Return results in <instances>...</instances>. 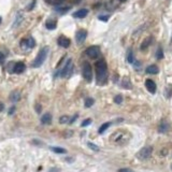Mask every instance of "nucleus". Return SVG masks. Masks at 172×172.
<instances>
[{
    "mask_svg": "<svg viewBox=\"0 0 172 172\" xmlns=\"http://www.w3.org/2000/svg\"><path fill=\"white\" fill-rule=\"evenodd\" d=\"M108 79V66L106 60L100 59L96 62V82L98 85H104Z\"/></svg>",
    "mask_w": 172,
    "mask_h": 172,
    "instance_id": "nucleus-1",
    "label": "nucleus"
},
{
    "mask_svg": "<svg viewBox=\"0 0 172 172\" xmlns=\"http://www.w3.org/2000/svg\"><path fill=\"white\" fill-rule=\"evenodd\" d=\"M47 53H49V47H43L40 50V52L38 53L36 59L32 62V67L34 68H39L43 65V62L45 61L46 57H47Z\"/></svg>",
    "mask_w": 172,
    "mask_h": 172,
    "instance_id": "nucleus-2",
    "label": "nucleus"
},
{
    "mask_svg": "<svg viewBox=\"0 0 172 172\" xmlns=\"http://www.w3.org/2000/svg\"><path fill=\"white\" fill-rule=\"evenodd\" d=\"M153 153V147L152 146H144V147H142L140 151H139V153L137 154V157L139 159H141V160H145L147 158L151 157Z\"/></svg>",
    "mask_w": 172,
    "mask_h": 172,
    "instance_id": "nucleus-3",
    "label": "nucleus"
},
{
    "mask_svg": "<svg viewBox=\"0 0 172 172\" xmlns=\"http://www.w3.org/2000/svg\"><path fill=\"white\" fill-rule=\"evenodd\" d=\"M82 74H83V77L87 81L88 83L92 82L93 70H92V66L89 65L88 62H84V64H83V67H82Z\"/></svg>",
    "mask_w": 172,
    "mask_h": 172,
    "instance_id": "nucleus-4",
    "label": "nucleus"
},
{
    "mask_svg": "<svg viewBox=\"0 0 172 172\" xmlns=\"http://www.w3.org/2000/svg\"><path fill=\"white\" fill-rule=\"evenodd\" d=\"M72 70H73L72 60H71V59H69V60L67 61V64L65 65V67H64V69L61 70L60 77H69L71 74H72Z\"/></svg>",
    "mask_w": 172,
    "mask_h": 172,
    "instance_id": "nucleus-5",
    "label": "nucleus"
},
{
    "mask_svg": "<svg viewBox=\"0 0 172 172\" xmlns=\"http://www.w3.org/2000/svg\"><path fill=\"white\" fill-rule=\"evenodd\" d=\"M85 53L89 58L96 59L100 56V47L99 46H89Z\"/></svg>",
    "mask_w": 172,
    "mask_h": 172,
    "instance_id": "nucleus-6",
    "label": "nucleus"
},
{
    "mask_svg": "<svg viewBox=\"0 0 172 172\" xmlns=\"http://www.w3.org/2000/svg\"><path fill=\"white\" fill-rule=\"evenodd\" d=\"M36 45V41H34V38H27V39H24L21 41V47L23 49V50H28V49H32Z\"/></svg>",
    "mask_w": 172,
    "mask_h": 172,
    "instance_id": "nucleus-7",
    "label": "nucleus"
},
{
    "mask_svg": "<svg viewBox=\"0 0 172 172\" xmlns=\"http://www.w3.org/2000/svg\"><path fill=\"white\" fill-rule=\"evenodd\" d=\"M86 37H87V31L81 29L77 32L75 34V40H77V43L80 44V43H83L86 40Z\"/></svg>",
    "mask_w": 172,
    "mask_h": 172,
    "instance_id": "nucleus-8",
    "label": "nucleus"
},
{
    "mask_svg": "<svg viewBox=\"0 0 172 172\" xmlns=\"http://www.w3.org/2000/svg\"><path fill=\"white\" fill-rule=\"evenodd\" d=\"M57 43L58 45L61 46V47H65V49H68L70 44H71V41H70V39H68L67 37L65 36H60L57 40Z\"/></svg>",
    "mask_w": 172,
    "mask_h": 172,
    "instance_id": "nucleus-9",
    "label": "nucleus"
},
{
    "mask_svg": "<svg viewBox=\"0 0 172 172\" xmlns=\"http://www.w3.org/2000/svg\"><path fill=\"white\" fill-rule=\"evenodd\" d=\"M25 64L22 62V61H19V62H16L14 67H13V72L14 73H17V74H21V73H23L25 71Z\"/></svg>",
    "mask_w": 172,
    "mask_h": 172,
    "instance_id": "nucleus-10",
    "label": "nucleus"
},
{
    "mask_svg": "<svg viewBox=\"0 0 172 172\" xmlns=\"http://www.w3.org/2000/svg\"><path fill=\"white\" fill-rule=\"evenodd\" d=\"M145 87L151 94H155V92H156V84H155V82L152 80L145 81Z\"/></svg>",
    "mask_w": 172,
    "mask_h": 172,
    "instance_id": "nucleus-11",
    "label": "nucleus"
},
{
    "mask_svg": "<svg viewBox=\"0 0 172 172\" xmlns=\"http://www.w3.org/2000/svg\"><path fill=\"white\" fill-rule=\"evenodd\" d=\"M87 14H88L87 9H81V10H79V11L73 13V17H77V19H84Z\"/></svg>",
    "mask_w": 172,
    "mask_h": 172,
    "instance_id": "nucleus-12",
    "label": "nucleus"
},
{
    "mask_svg": "<svg viewBox=\"0 0 172 172\" xmlns=\"http://www.w3.org/2000/svg\"><path fill=\"white\" fill-rule=\"evenodd\" d=\"M169 124L166 121H162V122L160 123V125L158 126V131L159 132H161V134H166L167 131L169 130Z\"/></svg>",
    "mask_w": 172,
    "mask_h": 172,
    "instance_id": "nucleus-13",
    "label": "nucleus"
},
{
    "mask_svg": "<svg viewBox=\"0 0 172 172\" xmlns=\"http://www.w3.org/2000/svg\"><path fill=\"white\" fill-rule=\"evenodd\" d=\"M19 99H21V93L19 90H14V92L11 93L10 100H11L12 102H17V101H19Z\"/></svg>",
    "mask_w": 172,
    "mask_h": 172,
    "instance_id": "nucleus-14",
    "label": "nucleus"
},
{
    "mask_svg": "<svg viewBox=\"0 0 172 172\" xmlns=\"http://www.w3.org/2000/svg\"><path fill=\"white\" fill-rule=\"evenodd\" d=\"M51 122H52V115H51V113L43 114V116L41 117V123H42L43 125H49Z\"/></svg>",
    "mask_w": 172,
    "mask_h": 172,
    "instance_id": "nucleus-15",
    "label": "nucleus"
},
{
    "mask_svg": "<svg viewBox=\"0 0 172 172\" xmlns=\"http://www.w3.org/2000/svg\"><path fill=\"white\" fill-rule=\"evenodd\" d=\"M56 26H57L56 21H54V19H49V21H46L45 27L49 29V30H54V29H56Z\"/></svg>",
    "mask_w": 172,
    "mask_h": 172,
    "instance_id": "nucleus-16",
    "label": "nucleus"
},
{
    "mask_svg": "<svg viewBox=\"0 0 172 172\" xmlns=\"http://www.w3.org/2000/svg\"><path fill=\"white\" fill-rule=\"evenodd\" d=\"M158 71H159V69H158V67L155 65H151L146 68V72L149 73V74H157Z\"/></svg>",
    "mask_w": 172,
    "mask_h": 172,
    "instance_id": "nucleus-17",
    "label": "nucleus"
},
{
    "mask_svg": "<svg viewBox=\"0 0 172 172\" xmlns=\"http://www.w3.org/2000/svg\"><path fill=\"white\" fill-rule=\"evenodd\" d=\"M151 42H152V38H146L145 40L142 42L141 46H140V49H141L142 51H144L146 47H149V44H151Z\"/></svg>",
    "mask_w": 172,
    "mask_h": 172,
    "instance_id": "nucleus-18",
    "label": "nucleus"
},
{
    "mask_svg": "<svg viewBox=\"0 0 172 172\" xmlns=\"http://www.w3.org/2000/svg\"><path fill=\"white\" fill-rule=\"evenodd\" d=\"M51 149L57 154H66L67 153V149H62V147H56V146H53V147H51Z\"/></svg>",
    "mask_w": 172,
    "mask_h": 172,
    "instance_id": "nucleus-19",
    "label": "nucleus"
},
{
    "mask_svg": "<svg viewBox=\"0 0 172 172\" xmlns=\"http://www.w3.org/2000/svg\"><path fill=\"white\" fill-rule=\"evenodd\" d=\"M110 125H111V123H106V124H103L102 126L99 128V134H103V132L110 127Z\"/></svg>",
    "mask_w": 172,
    "mask_h": 172,
    "instance_id": "nucleus-20",
    "label": "nucleus"
},
{
    "mask_svg": "<svg viewBox=\"0 0 172 172\" xmlns=\"http://www.w3.org/2000/svg\"><path fill=\"white\" fill-rule=\"evenodd\" d=\"M123 86H124L125 88H127V89H129V88L131 87V83H130L129 80H128L127 77L123 79Z\"/></svg>",
    "mask_w": 172,
    "mask_h": 172,
    "instance_id": "nucleus-21",
    "label": "nucleus"
},
{
    "mask_svg": "<svg viewBox=\"0 0 172 172\" xmlns=\"http://www.w3.org/2000/svg\"><path fill=\"white\" fill-rule=\"evenodd\" d=\"M95 103V100L93 99V98H87V99L85 100V107L86 108H90Z\"/></svg>",
    "mask_w": 172,
    "mask_h": 172,
    "instance_id": "nucleus-22",
    "label": "nucleus"
},
{
    "mask_svg": "<svg viewBox=\"0 0 172 172\" xmlns=\"http://www.w3.org/2000/svg\"><path fill=\"white\" fill-rule=\"evenodd\" d=\"M87 146L89 149H92L93 151H95V152H98V151H99V146H97L96 144H94L93 142H87Z\"/></svg>",
    "mask_w": 172,
    "mask_h": 172,
    "instance_id": "nucleus-23",
    "label": "nucleus"
},
{
    "mask_svg": "<svg viewBox=\"0 0 172 172\" xmlns=\"http://www.w3.org/2000/svg\"><path fill=\"white\" fill-rule=\"evenodd\" d=\"M70 10V7H65V8H57L56 9V11L58 12V13H60V14H65V13H67V12Z\"/></svg>",
    "mask_w": 172,
    "mask_h": 172,
    "instance_id": "nucleus-24",
    "label": "nucleus"
},
{
    "mask_svg": "<svg viewBox=\"0 0 172 172\" xmlns=\"http://www.w3.org/2000/svg\"><path fill=\"white\" fill-rule=\"evenodd\" d=\"M127 60L129 64H134V53L129 51V53H128V57H127Z\"/></svg>",
    "mask_w": 172,
    "mask_h": 172,
    "instance_id": "nucleus-25",
    "label": "nucleus"
},
{
    "mask_svg": "<svg viewBox=\"0 0 172 172\" xmlns=\"http://www.w3.org/2000/svg\"><path fill=\"white\" fill-rule=\"evenodd\" d=\"M156 58L157 59H161V58H164V52H162V50H161L160 47H159L156 52Z\"/></svg>",
    "mask_w": 172,
    "mask_h": 172,
    "instance_id": "nucleus-26",
    "label": "nucleus"
},
{
    "mask_svg": "<svg viewBox=\"0 0 172 172\" xmlns=\"http://www.w3.org/2000/svg\"><path fill=\"white\" fill-rule=\"evenodd\" d=\"M67 122H69V116H67V115H64V116H61L60 119H59V123L60 124H65Z\"/></svg>",
    "mask_w": 172,
    "mask_h": 172,
    "instance_id": "nucleus-27",
    "label": "nucleus"
},
{
    "mask_svg": "<svg viewBox=\"0 0 172 172\" xmlns=\"http://www.w3.org/2000/svg\"><path fill=\"white\" fill-rule=\"evenodd\" d=\"M114 102L115 103H117V104H119V103H122L123 102V96H121V95H117L116 97L114 98Z\"/></svg>",
    "mask_w": 172,
    "mask_h": 172,
    "instance_id": "nucleus-28",
    "label": "nucleus"
},
{
    "mask_svg": "<svg viewBox=\"0 0 172 172\" xmlns=\"http://www.w3.org/2000/svg\"><path fill=\"white\" fill-rule=\"evenodd\" d=\"M98 19H99L101 22H108V19H110V15H100Z\"/></svg>",
    "mask_w": 172,
    "mask_h": 172,
    "instance_id": "nucleus-29",
    "label": "nucleus"
},
{
    "mask_svg": "<svg viewBox=\"0 0 172 172\" xmlns=\"http://www.w3.org/2000/svg\"><path fill=\"white\" fill-rule=\"evenodd\" d=\"M90 123H92V119H85L84 122L82 123V127H86V126H87V125H89V124H90Z\"/></svg>",
    "mask_w": 172,
    "mask_h": 172,
    "instance_id": "nucleus-30",
    "label": "nucleus"
},
{
    "mask_svg": "<svg viewBox=\"0 0 172 172\" xmlns=\"http://www.w3.org/2000/svg\"><path fill=\"white\" fill-rule=\"evenodd\" d=\"M36 2H37V0H32V1H31V4L29 5V8H28V10H29V11L34 9V7L36 5Z\"/></svg>",
    "mask_w": 172,
    "mask_h": 172,
    "instance_id": "nucleus-31",
    "label": "nucleus"
},
{
    "mask_svg": "<svg viewBox=\"0 0 172 172\" xmlns=\"http://www.w3.org/2000/svg\"><path fill=\"white\" fill-rule=\"evenodd\" d=\"M15 110H16V108L14 107V106H13V107H12L11 109H10V111H9V115H12V114H13V113L15 112Z\"/></svg>",
    "mask_w": 172,
    "mask_h": 172,
    "instance_id": "nucleus-32",
    "label": "nucleus"
},
{
    "mask_svg": "<svg viewBox=\"0 0 172 172\" xmlns=\"http://www.w3.org/2000/svg\"><path fill=\"white\" fill-rule=\"evenodd\" d=\"M64 1H65V0H54L52 3L53 4H60V3H62Z\"/></svg>",
    "mask_w": 172,
    "mask_h": 172,
    "instance_id": "nucleus-33",
    "label": "nucleus"
},
{
    "mask_svg": "<svg viewBox=\"0 0 172 172\" xmlns=\"http://www.w3.org/2000/svg\"><path fill=\"white\" fill-rule=\"evenodd\" d=\"M119 172H134V171H131V170H130V169L124 168V169H119Z\"/></svg>",
    "mask_w": 172,
    "mask_h": 172,
    "instance_id": "nucleus-34",
    "label": "nucleus"
},
{
    "mask_svg": "<svg viewBox=\"0 0 172 172\" xmlns=\"http://www.w3.org/2000/svg\"><path fill=\"white\" fill-rule=\"evenodd\" d=\"M4 59H5V57H4V55L2 53H0V64H2L4 61Z\"/></svg>",
    "mask_w": 172,
    "mask_h": 172,
    "instance_id": "nucleus-35",
    "label": "nucleus"
},
{
    "mask_svg": "<svg viewBox=\"0 0 172 172\" xmlns=\"http://www.w3.org/2000/svg\"><path fill=\"white\" fill-rule=\"evenodd\" d=\"M3 109H4L3 103H0V112H2V111H3Z\"/></svg>",
    "mask_w": 172,
    "mask_h": 172,
    "instance_id": "nucleus-36",
    "label": "nucleus"
},
{
    "mask_svg": "<svg viewBox=\"0 0 172 172\" xmlns=\"http://www.w3.org/2000/svg\"><path fill=\"white\" fill-rule=\"evenodd\" d=\"M40 111H41V109H40V106H37V112H38V113H40Z\"/></svg>",
    "mask_w": 172,
    "mask_h": 172,
    "instance_id": "nucleus-37",
    "label": "nucleus"
},
{
    "mask_svg": "<svg viewBox=\"0 0 172 172\" xmlns=\"http://www.w3.org/2000/svg\"><path fill=\"white\" fill-rule=\"evenodd\" d=\"M117 1H119V2H123V1H126V0H117Z\"/></svg>",
    "mask_w": 172,
    "mask_h": 172,
    "instance_id": "nucleus-38",
    "label": "nucleus"
},
{
    "mask_svg": "<svg viewBox=\"0 0 172 172\" xmlns=\"http://www.w3.org/2000/svg\"><path fill=\"white\" fill-rule=\"evenodd\" d=\"M0 24H1V17H0Z\"/></svg>",
    "mask_w": 172,
    "mask_h": 172,
    "instance_id": "nucleus-39",
    "label": "nucleus"
},
{
    "mask_svg": "<svg viewBox=\"0 0 172 172\" xmlns=\"http://www.w3.org/2000/svg\"><path fill=\"white\" fill-rule=\"evenodd\" d=\"M75 1H79V0H75Z\"/></svg>",
    "mask_w": 172,
    "mask_h": 172,
    "instance_id": "nucleus-40",
    "label": "nucleus"
}]
</instances>
